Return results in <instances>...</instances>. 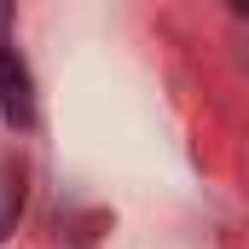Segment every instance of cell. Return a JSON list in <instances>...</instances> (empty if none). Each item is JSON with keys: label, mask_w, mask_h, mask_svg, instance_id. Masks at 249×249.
Listing matches in <instances>:
<instances>
[{"label": "cell", "mask_w": 249, "mask_h": 249, "mask_svg": "<svg viewBox=\"0 0 249 249\" xmlns=\"http://www.w3.org/2000/svg\"><path fill=\"white\" fill-rule=\"evenodd\" d=\"M232 6H238V12H249V0H232Z\"/></svg>", "instance_id": "obj_3"}, {"label": "cell", "mask_w": 249, "mask_h": 249, "mask_svg": "<svg viewBox=\"0 0 249 249\" xmlns=\"http://www.w3.org/2000/svg\"><path fill=\"white\" fill-rule=\"evenodd\" d=\"M6 18H12V0H0V29H6Z\"/></svg>", "instance_id": "obj_2"}, {"label": "cell", "mask_w": 249, "mask_h": 249, "mask_svg": "<svg viewBox=\"0 0 249 249\" xmlns=\"http://www.w3.org/2000/svg\"><path fill=\"white\" fill-rule=\"evenodd\" d=\"M0 116L12 127H35V81L29 64L18 58V47L0 41Z\"/></svg>", "instance_id": "obj_1"}]
</instances>
